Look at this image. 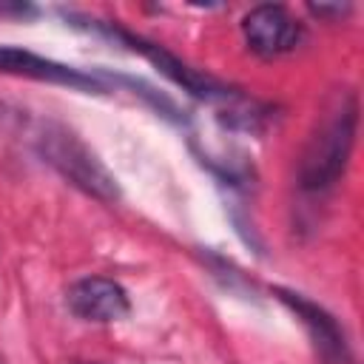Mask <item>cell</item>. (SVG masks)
I'll use <instances>...</instances> for the list:
<instances>
[{"label": "cell", "instance_id": "obj_2", "mask_svg": "<svg viewBox=\"0 0 364 364\" xmlns=\"http://www.w3.org/2000/svg\"><path fill=\"white\" fill-rule=\"evenodd\" d=\"M37 148L48 165H54L71 185L97 196L100 202H117L119 185L114 173L97 159V154L68 128L46 125L37 136Z\"/></svg>", "mask_w": 364, "mask_h": 364}, {"label": "cell", "instance_id": "obj_10", "mask_svg": "<svg viewBox=\"0 0 364 364\" xmlns=\"http://www.w3.org/2000/svg\"><path fill=\"white\" fill-rule=\"evenodd\" d=\"M82 364H88V361H82ZM91 364H94V361H91Z\"/></svg>", "mask_w": 364, "mask_h": 364}, {"label": "cell", "instance_id": "obj_7", "mask_svg": "<svg viewBox=\"0 0 364 364\" xmlns=\"http://www.w3.org/2000/svg\"><path fill=\"white\" fill-rule=\"evenodd\" d=\"M65 304L77 318L100 321V324L119 321L131 313V299L125 287L105 276H85L74 282L65 290Z\"/></svg>", "mask_w": 364, "mask_h": 364}, {"label": "cell", "instance_id": "obj_5", "mask_svg": "<svg viewBox=\"0 0 364 364\" xmlns=\"http://www.w3.org/2000/svg\"><path fill=\"white\" fill-rule=\"evenodd\" d=\"M242 34L247 48L267 60L293 51L304 37L301 23L284 6H273V3L250 9L242 20Z\"/></svg>", "mask_w": 364, "mask_h": 364}, {"label": "cell", "instance_id": "obj_9", "mask_svg": "<svg viewBox=\"0 0 364 364\" xmlns=\"http://www.w3.org/2000/svg\"><path fill=\"white\" fill-rule=\"evenodd\" d=\"M310 11L316 17H344L350 11V6H310Z\"/></svg>", "mask_w": 364, "mask_h": 364}, {"label": "cell", "instance_id": "obj_3", "mask_svg": "<svg viewBox=\"0 0 364 364\" xmlns=\"http://www.w3.org/2000/svg\"><path fill=\"white\" fill-rule=\"evenodd\" d=\"M85 23H88V28L102 31V34H108L111 40H119V43L131 46L134 51H139L142 57H148L165 77H171V80H173L176 85H182L188 94H193V97H199V100H205V102H225V105L230 108V114H233V102L239 100V94H236L233 88L222 85L219 80H213L210 74H202V71L185 65L179 57H173V54L165 51L162 46H156V43H151V40L134 34V31H125V28H119V26H114V23H97V20H85Z\"/></svg>", "mask_w": 364, "mask_h": 364}, {"label": "cell", "instance_id": "obj_4", "mask_svg": "<svg viewBox=\"0 0 364 364\" xmlns=\"http://www.w3.org/2000/svg\"><path fill=\"white\" fill-rule=\"evenodd\" d=\"M0 71L54 82V85H68L85 94H105L111 88V80L105 74H91V71H82V68H74L57 60H46L17 46H0Z\"/></svg>", "mask_w": 364, "mask_h": 364}, {"label": "cell", "instance_id": "obj_1", "mask_svg": "<svg viewBox=\"0 0 364 364\" xmlns=\"http://www.w3.org/2000/svg\"><path fill=\"white\" fill-rule=\"evenodd\" d=\"M358 131V100L353 91L341 88L321 108L316 128L301 151L299 185L310 193L327 191L344 173Z\"/></svg>", "mask_w": 364, "mask_h": 364}, {"label": "cell", "instance_id": "obj_6", "mask_svg": "<svg viewBox=\"0 0 364 364\" xmlns=\"http://www.w3.org/2000/svg\"><path fill=\"white\" fill-rule=\"evenodd\" d=\"M276 296L279 301H284L296 318L307 327L310 333V341L318 353V358L324 364H353V355H350V344H347V336L341 330V324L324 310L318 307L316 301H310L307 296L301 293H293V290H284V287H276Z\"/></svg>", "mask_w": 364, "mask_h": 364}, {"label": "cell", "instance_id": "obj_8", "mask_svg": "<svg viewBox=\"0 0 364 364\" xmlns=\"http://www.w3.org/2000/svg\"><path fill=\"white\" fill-rule=\"evenodd\" d=\"M37 9L28 3H0V17H34Z\"/></svg>", "mask_w": 364, "mask_h": 364}]
</instances>
